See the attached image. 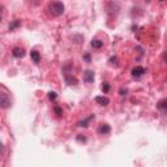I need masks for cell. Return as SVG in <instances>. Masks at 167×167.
Masks as SVG:
<instances>
[{
    "instance_id": "obj_11",
    "label": "cell",
    "mask_w": 167,
    "mask_h": 167,
    "mask_svg": "<svg viewBox=\"0 0 167 167\" xmlns=\"http://www.w3.org/2000/svg\"><path fill=\"white\" fill-rule=\"evenodd\" d=\"M91 47L93 48H102L103 47V42L101 39H93L91 41Z\"/></svg>"
},
{
    "instance_id": "obj_19",
    "label": "cell",
    "mask_w": 167,
    "mask_h": 167,
    "mask_svg": "<svg viewBox=\"0 0 167 167\" xmlns=\"http://www.w3.org/2000/svg\"><path fill=\"white\" fill-rule=\"evenodd\" d=\"M77 141H78V142H85V141H86V139H85V137H82L81 135H78V137H77Z\"/></svg>"
},
{
    "instance_id": "obj_10",
    "label": "cell",
    "mask_w": 167,
    "mask_h": 167,
    "mask_svg": "<svg viewBox=\"0 0 167 167\" xmlns=\"http://www.w3.org/2000/svg\"><path fill=\"white\" fill-rule=\"evenodd\" d=\"M157 107H158L161 111L167 112V99H162V101H159L158 105H157Z\"/></svg>"
},
{
    "instance_id": "obj_3",
    "label": "cell",
    "mask_w": 167,
    "mask_h": 167,
    "mask_svg": "<svg viewBox=\"0 0 167 167\" xmlns=\"http://www.w3.org/2000/svg\"><path fill=\"white\" fill-rule=\"evenodd\" d=\"M145 73H146V71H145L144 67H140V65H137V67H135V68L132 69V76H133L135 78H140V77H142Z\"/></svg>"
},
{
    "instance_id": "obj_4",
    "label": "cell",
    "mask_w": 167,
    "mask_h": 167,
    "mask_svg": "<svg viewBox=\"0 0 167 167\" xmlns=\"http://www.w3.org/2000/svg\"><path fill=\"white\" fill-rule=\"evenodd\" d=\"M94 101H96V103L99 105V106H107L108 103H110V99H108L107 97L105 96H98L94 98Z\"/></svg>"
},
{
    "instance_id": "obj_1",
    "label": "cell",
    "mask_w": 167,
    "mask_h": 167,
    "mask_svg": "<svg viewBox=\"0 0 167 167\" xmlns=\"http://www.w3.org/2000/svg\"><path fill=\"white\" fill-rule=\"evenodd\" d=\"M64 9H65V7L61 2H51L48 4V11L54 17L61 16V14L64 13Z\"/></svg>"
},
{
    "instance_id": "obj_16",
    "label": "cell",
    "mask_w": 167,
    "mask_h": 167,
    "mask_svg": "<svg viewBox=\"0 0 167 167\" xmlns=\"http://www.w3.org/2000/svg\"><path fill=\"white\" fill-rule=\"evenodd\" d=\"M48 98H50V101H55V99L57 98L56 93H55V91H50V93H48Z\"/></svg>"
},
{
    "instance_id": "obj_14",
    "label": "cell",
    "mask_w": 167,
    "mask_h": 167,
    "mask_svg": "<svg viewBox=\"0 0 167 167\" xmlns=\"http://www.w3.org/2000/svg\"><path fill=\"white\" fill-rule=\"evenodd\" d=\"M108 63H110L111 67H119V64H118V57H116V56H111L110 59H108Z\"/></svg>"
},
{
    "instance_id": "obj_5",
    "label": "cell",
    "mask_w": 167,
    "mask_h": 167,
    "mask_svg": "<svg viewBox=\"0 0 167 167\" xmlns=\"http://www.w3.org/2000/svg\"><path fill=\"white\" fill-rule=\"evenodd\" d=\"M84 81L88 82V84H91L94 81V72L93 71H85L84 72Z\"/></svg>"
},
{
    "instance_id": "obj_21",
    "label": "cell",
    "mask_w": 167,
    "mask_h": 167,
    "mask_svg": "<svg viewBox=\"0 0 167 167\" xmlns=\"http://www.w3.org/2000/svg\"><path fill=\"white\" fill-rule=\"evenodd\" d=\"M163 57H165V61H166V64H167V52L165 54V56H163Z\"/></svg>"
},
{
    "instance_id": "obj_22",
    "label": "cell",
    "mask_w": 167,
    "mask_h": 167,
    "mask_svg": "<svg viewBox=\"0 0 167 167\" xmlns=\"http://www.w3.org/2000/svg\"><path fill=\"white\" fill-rule=\"evenodd\" d=\"M159 2H165V0H159Z\"/></svg>"
},
{
    "instance_id": "obj_13",
    "label": "cell",
    "mask_w": 167,
    "mask_h": 167,
    "mask_svg": "<svg viewBox=\"0 0 167 167\" xmlns=\"http://www.w3.org/2000/svg\"><path fill=\"white\" fill-rule=\"evenodd\" d=\"M65 81H67V84H69V85H76L77 84V80L75 77H72L71 75H65Z\"/></svg>"
},
{
    "instance_id": "obj_12",
    "label": "cell",
    "mask_w": 167,
    "mask_h": 167,
    "mask_svg": "<svg viewBox=\"0 0 167 167\" xmlns=\"http://www.w3.org/2000/svg\"><path fill=\"white\" fill-rule=\"evenodd\" d=\"M20 26H21V21H20V20H14L13 22L9 24V30L12 32V30H14V29H17V27H20Z\"/></svg>"
},
{
    "instance_id": "obj_6",
    "label": "cell",
    "mask_w": 167,
    "mask_h": 167,
    "mask_svg": "<svg viewBox=\"0 0 167 167\" xmlns=\"http://www.w3.org/2000/svg\"><path fill=\"white\" fill-rule=\"evenodd\" d=\"M12 55H13L14 57H18V59H21V57L25 56V50L21 48V47H14V48L12 50Z\"/></svg>"
},
{
    "instance_id": "obj_2",
    "label": "cell",
    "mask_w": 167,
    "mask_h": 167,
    "mask_svg": "<svg viewBox=\"0 0 167 167\" xmlns=\"http://www.w3.org/2000/svg\"><path fill=\"white\" fill-rule=\"evenodd\" d=\"M0 105H2L3 108H9L11 107V98H8L7 93H2L0 94Z\"/></svg>"
},
{
    "instance_id": "obj_8",
    "label": "cell",
    "mask_w": 167,
    "mask_h": 167,
    "mask_svg": "<svg viewBox=\"0 0 167 167\" xmlns=\"http://www.w3.org/2000/svg\"><path fill=\"white\" fill-rule=\"evenodd\" d=\"M94 118H96V116H94V115H90V116H88V118H86V119H84V120H81V121H80L78 123V127H84V128H86V127H89V123L94 119Z\"/></svg>"
},
{
    "instance_id": "obj_20",
    "label": "cell",
    "mask_w": 167,
    "mask_h": 167,
    "mask_svg": "<svg viewBox=\"0 0 167 167\" xmlns=\"http://www.w3.org/2000/svg\"><path fill=\"white\" fill-rule=\"evenodd\" d=\"M84 59H85L86 61H88V63H90V55H89V54H86V55L84 56Z\"/></svg>"
},
{
    "instance_id": "obj_9",
    "label": "cell",
    "mask_w": 167,
    "mask_h": 167,
    "mask_svg": "<svg viewBox=\"0 0 167 167\" xmlns=\"http://www.w3.org/2000/svg\"><path fill=\"white\" fill-rule=\"evenodd\" d=\"M30 57H32V60L35 63V64H38L41 61V55L38 51H35V50H33V51L30 52Z\"/></svg>"
},
{
    "instance_id": "obj_17",
    "label": "cell",
    "mask_w": 167,
    "mask_h": 167,
    "mask_svg": "<svg viewBox=\"0 0 167 167\" xmlns=\"http://www.w3.org/2000/svg\"><path fill=\"white\" fill-rule=\"evenodd\" d=\"M127 93H128V90H127L125 88H121V89L119 90V94H120V96H121V97H124V96H127Z\"/></svg>"
},
{
    "instance_id": "obj_7",
    "label": "cell",
    "mask_w": 167,
    "mask_h": 167,
    "mask_svg": "<svg viewBox=\"0 0 167 167\" xmlns=\"http://www.w3.org/2000/svg\"><path fill=\"white\" fill-rule=\"evenodd\" d=\"M110 132H111V127L108 124H106V123H105V124H101L98 127V133L99 135H108Z\"/></svg>"
},
{
    "instance_id": "obj_18",
    "label": "cell",
    "mask_w": 167,
    "mask_h": 167,
    "mask_svg": "<svg viewBox=\"0 0 167 167\" xmlns=\"http://www.w3.org/2000/svg\"><path fill=\"white\" fill-rule=\"evenodd\" d=\"M54 110H55V112H56L57 116H60V115H61V108H60L59 106H55V107H54Z\"/></svg>"
},
{
    "instance_id": "obj_15",
    "label": "cell",
    "mask_w": 167,
    "mask_h": 167,
    "mask_svg": "<svg viewBox=\"0 0 167 167\" xmlns=\"http://www.w3.org/2000/svg\"><path fill=\"white\" fill-rule=\"evenodd\" d=\"M102 90H103L105 94L108 93V90H110V85H108L107 82H103V85H102Z\"/></svg>"
}]
</instances>
